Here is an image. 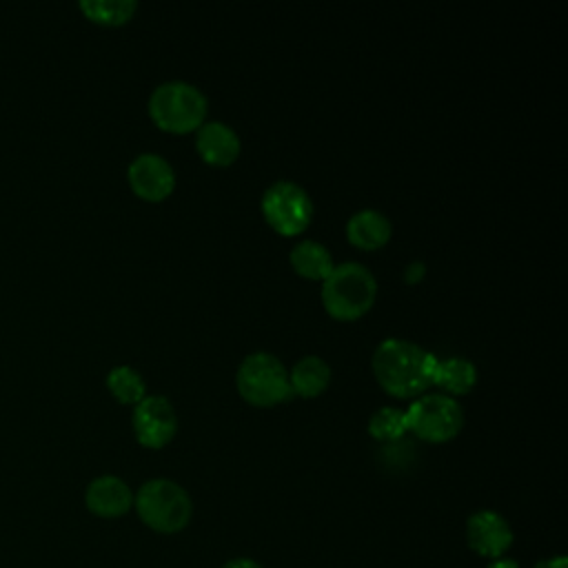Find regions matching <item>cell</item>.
<instances>
[{"label": "cell", "instance_id": "cell-1", "mask_svg": "<svg viewBox=\"0 0 568 568\" xmlns=\"http://www.w3.org/2000/svg\"><path fill=\"white\" fill-rule=\"evenodd\" d=\"M437 355L424 346L402 339L386 337L373 351V375L377 384L397 399H415L433 386Z\"/></svg>", "mask_w": 568, "mask_h": 568}, {"label": "cell", "instance_id": "cell-2", "mask_svg": "<svg viewBox=\"0 0 568 568\" xmlns=\"http://www.w3.org/2000/svg\"><path fill=\"white\" fill-rule=\"evenodd\" d=\"M320 295L324 311L331 317L353 322L373 308L377 297V280L364 264L342 262L335 264L326 275Z\"/></svg>", "mask_w": 568, "mask_h": 568}, {"label": "cell", "instance_id": "cell-3", "mask_svg": "<svg viewBox=\"0 0 568 568\" xmlns=\"http://www.w3.org/2000/svg\"><path fill=\"white\" fill-rule=\"evenodd\" d=\"M209 100L186 80H166L149 95V118L166 133H191L206 122Z\"/></svg>", "mask_w": 568, "mask_h": 568}, {"label": "cell", "instance_id": "cell-4", "mask_svg": "<svg viewBox=\"0 0 568 568\" xmlns=\"http://www.w3.org/2000/svg\"><path fill=\"white\" fill-rule=\"evenodd\" d=\"M235 386L244 402L260 408L282 404L293 395L288 384V368L277 355L268 351L248 353L240 362L235 371Z\"/></svg>", "mask_w": 568, "mask_h": 568}, {"label": "cell", "instance_id": "cell-5", "mask_svg": "<svg viewBox=\"0 0 568 568\" xmlns=\"http://www.w3.org/2000/svg\"><path fill=\"white\" fill-rule=\"evenodd\" d=\"M140 519L158 532L182 530L193 513L189 493L171 479H149L133 497Z\"/></svg>", "mask_w": 568, "mask_h": 568}, {"label": "cell", "instance_id": "cell-6", "mask_svg": "<svg viewBox=\"0 0 568 568\" xmlns=\"http://www.w3.org/2000/svg\"><path fill=\"white\" fill-rule=\"evenodd\" d=\"M404 415L406 430L430 444H444L457 437L464 426L459 402L444 393H424L415 397Z\"/></svg>", "mask_w": 568, "mask_h": 568}, {"label": "cell", "instance_id": "cell-7", "mask_svg": "<svg viewBox=\"0 0 568 568\" xmlns=\"http://www.w3.org/2000/svg\"><path fill=\"white\" fill-rule=\"evenodd\" d=\"M266 224L284 237L300 235L313 220V200L308 191L293 180H277L264 189L260 200Z\"/></svg>", "mask_w": 568, "mask_h": 568}, {"label": "cell", "instance_id": "cell-8", "mask_svg": "<svg viewBox=\"0 0 568 568\" xmlns=\"http://www.w3.org/2000/svg\"><path fill=\"white\" fill-rule=\"evenodd\" d=\"M131 426L144 448H164L178 433V413L164 395H146L133 406Z\"/></svg>", "mask_w": 568, "mask_h": 568}, {"label": "cell", "instance_id": "cell-9", "mask_svg": "<svg viewBox=\"0 0 568 568\" xmlns=\"http://www.w3.org/2000/svg\"><path fill=\"white\" fill-rule=\"evenodd\" d=\"M126 180L131 191L146 202H162L175 189V169L160 153H140L131 160L126 169Z\"/></svg>", "mask_w": 568, "mask_h": 568}, {"label": "cell", "instance_id": "cell-10", "mask_svg": "<svg viewBox=\"0 0 568 568\" xmlns=\"http://www.w3.org/2000/svg\"><path fill=\"white\" fill-rule=\"evenodd\" d=\"M466 541L477 555L499 559L513 544V530L499 513L477 510L466 521Z\"/></svg>", "mask_w": 568, "mask_h": 568}, {"label": "cell", "instance_id": "cell-11", "mask_svg": "<svg viewBox=\"0 0 568 568\" xmlns=\"http://www.w3.org/2000/svg\"><path fill=\"white\" fill-rule=\"evenodd\" d=\"M240 149V135L222 120H206L195 131V151L211 166H231L237 160Z\"/></svg>", "mask_w": 568, "mask_h": 568}, {"label": "cell", "instance_id": "cell-12", "mask_svg": "<svg viewBox=\"0 0 568 568\" xmlns=\"http://www.w3.org/2000/svg\"><path fill=\"white\" fill-rule=\"evenodd\" d=\"M84 501L100 517H120L133 506V493L120 477L102 475L89 484Z\"/></svg>", "mask_w": 568, "mask_h": 568}, {"label": "cell", "instance_id": "cell-13", "mask_svg": "<svg viewBox=\"0 0 568 568\" xmlns=\"http://www.w3.org/2000/svg\"><path fill=\"white\" fill-rule=\"evenodd\" d=\"M393 235L390 220L377 209H359L346 222V237L355 248L377 251Z\"/></svg>", "mask_w": 568, "mask_h": 568}, {"label": "cell", "instance_id": "cell-14", "mask_svg": "<svg viewBox=\"0 0 568 568\" xmlns=\"http://www.w3.org/2000/svg\"><path fill=\"white\" fill-rule=\"evenodd\" d=\"M291 393L304 399L320 397L331 384V366L320 355H304L288 368Z\"/></svg>", "mask_w": 568, "mask_h": 568}, {"label": "cell", "instance_id": "cell-15", "mask_svg": "<svg viewBox=\"0 0 568 568\" xmlns=\"http://www.w3.org/2000/svg\"><path fill=\"white\" fill-rule=\"evenodd\" d=\"M477 384V366L466 357H437L433 386L442 388L448 397L468 395Z\"/></svg>", "mask_w": 568, "mask_h": 568}, {"label": "cell", "instance_id": "cell-16", "mask_svg": "<svg viewBox=\"0 0 568 568\" xmlns=\"http://www.w3.org/2000/svg\"><path fill=\"white\" fill-rule=\"evenodd\" d=\"M288 262L297 275L306 280H317V282H324L335 266L331 251L317 240H300L291 248Z\"/></svg>", "mask_w": 568, "mask_h": 568}, {"label": "cell", "instance_id": "cell-17", "mask_svg": "<svg viewBox=\"0 0 568 568\" xmlns=\"http://www.w3.org/2000/svg\"><path fill=\"white\" fill-rule=\"evenodd\" d=\"M106 388L120 404H138L142 397H146V382L140 375L138 368L129 364L113 366L106 375Z\"/></svg>", "mask_w": 568, "mask_h": 568}, {"label": "cell", "instance_id": "cell-18", "mask_svg": "<svg viewBox=\"0 0 568 568\" xmlns=\"http://www.w3.org/2000/svg\"><path fill=\"white\" fill-rule=\"evenodd\" d=\"M78 7L95 24L120 27L133 18L138 2L135 0H82Z\"/></svg>", "mask_w": 568, "mask_h": 568}, {"label": "cell", "instance_id": "cell-19", "mask_svg": "<svg viewBox=\"0 0 568 568\" xmlns=\"http://www.w3.org/2000/svg\"><path fill=\"white\" fill-rule=\"evenodd\" d=\"M368 433L377 442H397L402 439L406 430V415L402 408L395 406H382L368 417Z\"/></svg>", "mask_w": 568, "mask_h": 568}, {"label": "cell", "instance_id": "cell-20", "mask_svg": "<svg viewBox=\"0 0 568 568\" xmlns=\"http://www.w3.org/2000/svg\"><path fill=\"white\" fill-rule=\"evenodd\" d=\"M424 275H426V264L419 262V260L404 266V282L406 284H417Z\"/></svg>", "mask_w": 568, "mask_h": 568}, {"label": "cell", "instance_id": "cell-21", "mask_svg": "<svg viewBox=\"0 0 568 568\" xmlns=\"http://www.w3.org/2000/svg\"><path fill=\"white\" fill-rule=\"evenodd\" d=\"M535 568H568V561H566L564 555H559V557H550V559L539 561Z\"/></svg>", "mask_w": 568, "mask_h": 568}, {"label": "cell", "instance_id": "cell-22", "mask_svg": "<svg viewBox=\"0 0 568 568\" xmlns=\"http://www.w3.org/2000/svg\"><path fill=\"white\" fill-rule=\"evenodd\" d=\"M222 568H262V566H260V564H255L253 559H244V557H240V559H233V561L224 564Z\"/></svg>", "mask_w": 568, "mask_h": 568}, {"label": "cell", "instance_id": "cell-23", "mask_svg": "<svg viewBox=\"0 0 568 568\" xmlns=\"http://www.w3.org/2000/svg\"><path fill=\"white\" fill-rule=\"evenodd\" d=\"M488 568H519L513 559H504V557H499V559H495Z\"/></svg>", "mask_w": 568, "mask_h": 568}]
</instances>
